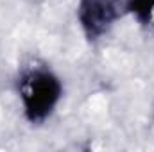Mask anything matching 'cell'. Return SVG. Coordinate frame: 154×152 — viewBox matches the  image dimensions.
Instances as JSON below:
<instances>
[{
    "mask_svg": "<svg viewBox=\"0 0 154 152\" xmlns=\"http://www.w3.org/2000/svg\"><path fill=\"white\" fill-rule=\"evenodd\" d=\"M20 93L27 116L32 122H38L50 113L59 100L61 86L59 81L48 72H31L23 77Z\"/></svg>",
    "mask_w": 154,
    "mask_h": 152,
    "instance_id": "cell-1",
    "label": "cell"
},
{
    "mask_svg": "<svg viewBox=\"0 0 154 152\" xmlns=\"http://www.w3.org/2000/svg\"><path fill=\"white\" fill-rule=\"evenodd\" d=\"M120 14V0H82L79 7L81 23L90 38H97Z\"/></svg>",
    "mask_w": 154,
    "mask_h": 152,
    "instance_id": "cell-2",
    "label": "cell"
},
{
    "mask_svg": "<svg viewBox=\"0 0 154 152\" xmlns=\"http://www.w3.org/2000/svg\"><path fill=\"white\" fill-rule=\"evenodd\" d=\"M134 9L133 11H136V13H149L151 9L154 7V0H134V5H133Z\"/></svg>",
    "mask_w": 154,
    "mask_h": 152,
    "instance_id": "cell-3",
    "label": "cell"
}]
</instances>
